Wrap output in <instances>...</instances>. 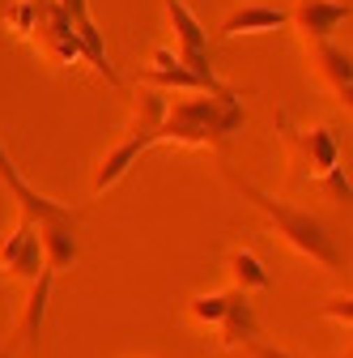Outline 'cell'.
I'll list each match as a JSON object with an SVG mask.
<instances>
[{
  "label": "cell",
  "instance_id": "obj_9",
  "mask_svg": "<svg viewBox=\"0 0 353 358\" xmlns=\"http://www.w3.org/2000/svg\"><path fill=\"white\" fill-rule=\"evenodd\" d=\"M306 64H311V73H315V77L332 90V94L349 107V99H353V56L328 38V43H311Z\"/></svg>",
  "mask_w": 353,
  "mask_h": 358
},
{
  "label": "cell",
  "instance_id": "obj_3",
  "mask_svg": "<svg viewBox=\"0 0 353 358\" xmlns=\"http://www.w3.org/2000/svg\"><path fill=\"white\" fill-rule=\"evenodd\" d=\"M166 5V17H170V30H174V60H179L192 77L204 81V90L217 99V103H239V94L213 73V56H209V30L200 26V17L188 9V0H162Z\"/></svg>",
  "mask_w": 353,
  "mask_h": 358
},
{
  "label": "cell",
  "instance_id": "obj_18",
  "mask_svg": "<svg viewBox=\"0 0 353 358\" xmlns=\"http://www.w3.org/2000/svg\"><path fill=\"white\" fill-rule=\"evenodd\" d=\"M226 307H230V290H217V294H196V299L188 303L192 320H196V324H204V329H217V324H222Z\"/></svg>",
  "mask_w": 353,
  "mask_h": 358
},
{
  "label": "cell",
  "instance_id": "obj_13",
  "mask_svg": "<svg viewBox=\"0 0 353 358\" xmlns=\"http://www.w3.org/2000/svg\"><path fill=\"white\" fill-rule=\"evenodd\" d=\"M290 26L285 9L277 5H239L222 17V26H217V34L222 38H234V34H269V30H281Z\"/></svg>",
  "mask_w": 353,
  "mask_h": 358
},
{
  "label": "cell",
  "instance_id": "obj_21",
  "mask_svg": "<svg viewBox=\"0 0 353 358\" xmlns=\"http://www.w3.org/2000/svg\"><path fill=\"white\" fill-rule=\"evenodd\" d=\"M324 179V192L332 196V201H349V192H353V184H349V175H345V166H332L328 175H320Z\"/></svg>",
  "mask_w": 353,
  "mask_h": 358
},
{
  "label": "cell",
  "instance_id": "obj_10",
  "mask_svg": "<svg viewBox=\"0 0 353 358\" xmlns=\"http://www.w3.org/2000/svg\"><path fill=\"white\" fill-rule=\"evenodd\" d=\"M38 231V248H43V264L52 268H73L81 260V248H77V222H34Z\"/></svg>",
  "mask_w": 353,
  "mask_h": 358
},
{
  "label": "cell",
  "instance_id": "obj_2",
  "mask_svg": "<svg viewBox=\"0 0 353 358\" xmlns=\"http://www.w3.org/2000/svg\"><path fill=\"white\" fill-rule=\"evenodd\" d=\"M247 120L243 103H217L213 94H179L166 107L153 145H222Z\"/></svg>",
  "mask_w": 353,
  "mask_h": 358
},
{
  "label": "cell",
  "instance_id": "obj_19",
  "mask_svg": "<svg viewBox=\"0 0 353 358\" xmlns=\"http://www.w3.org/2000/svg\"><path fill=\"white\" fill-rule=\"evenodd\" d=\"M38 17H43V0H13V5L5 9L9 30L22 34V38H30V34L38 30Z\"/></svg>",
  "mask_w": 353,
  "mask_h": 358
},
{
  "label": "cell",
  "instance_id": "obj_12",
  "mask_svg": "<svg viewBox=\"0 0 353 358\" xmlns=\"http://www.w3.org/2000/svg\"><path fill=\"white\" fill-rule=\"evenodd\" d=\"M166 107H170V99L162 94V90L141 85V90H137V103H132L128 137H132V141H141L145 150H153V137H158V128H162V120H166Z\"/></svg>",
  "mask_w": 353,
  "mask_h": 358
},
{
  "label": "cell",
  "instance_id": "obj_17",
  "mask_svg": "<svg viewBox=\"0 0 353 358\" xmlns=\"http://www.w3.org/2000/svg\"><path fill=\"white\" fill-rule=\"evenodd\" d=\"M226 268H230V278H234V290L239 294H251V290H269L273 286V273L264 268V260L247 248H234L226 256Z\"/></svg>",
  "mask_w": 353,
  "mask_h": 358
},
{
  "label": "cell",
  "instance_id": "obj_11",
  "mask_svg": "<svg viewBox=\"0 0 353 358\" xmlns=\"http://www.w3.org/2000/svg\"><path fill=\"white\" fill-rule=\"evenodd\" d=\"M141 85H153V90H162V94H166V90H174V94H209L204 81L192 77L179 60L170 56V48H158V52H153V64L145 69Z\"/></svg>",
  "mask_w": 353,
  "mask_h": 358
},
{
  "label": "cell",
  "instance_id": "obj_14",
  "mask_svg": "<svg viewBox=\"0 0 353 358\" xmlns=\"http://www.w3.org/2000/svg\"><path fill=\"white\" fill-rule=\"evenodd\" d=\"M222 345L226 350H247L251 341H260V320H255V307H251V294H239L230 290V307L222 316Z\"/></svg>",
  "mask_w": 353,
  "mask_h": 358
},
{
  "label": "cell",
  "instance_id": "obj_20",
  "mask_svg": "<svg viewBox=\"0 0 353 358\" xmlns=\"http://www.w3.org/2000/svg\"><path fill=\"white\" fill-rule=\"evenodd\" d=\"M315 316H324V320H336L340 329H349V324H353V294L345 290V294H332V299H324V303L315 307Z\"/></svg>",
  "mask_w": 353,
  "mask_h": 358
},
{
  "label": "cell",
  "instance_id": "obj_15",
  "mask_svg": "<svg viewBox=\"0 0 353 358\" xmlns=\"http://www.w3.org/2000/svg\"><path fill=\"white\" fill-rule=\"evenodd\" d=\"M298 150H302V166L311 175H328L332 166H340V141L328 124L315 128H302L298 132Z\"/></svg>",
  "mask_w": 353,
  "mask_h": 358
},
{
  "label": "cell",
  "instance_id": "obj_7",
  "mask_svg": "<svg viewBox=\"0 0 353 358\" xmlns=\"http://www.w3.org/2000/svg\"><path fill=\"white\" fill-rule=\"evenodd\" d=\"M56 5L64 9L73 34H77V43H81L85 64H90L98 77H107L111 85H119V73H115V64H111V56H107V38H103V30H98L94 17H90V0H56Z\"/></svg>",
  "mask_w": 353,
  "mask_h": 358
},
{
  "label": "cell",
  "instance_id": "obj_5",
  "mask_svg": "<svg viewBox=\"0 0 353 358\" xmlns=\"http://www.w3.org/2000/svg\"><path fill=\"white\" fill-rule=\"evenodd\" d=\"M43 248H38V231H34V222L30 217H22L17 213V222H13V231L0 239V273L5 278H13V282H34L38 273H43Z\"/></svg>",
  "mask_w": 353,
  "mask_h": 358
},
{
  "label": "cell",
  "instance_id": "obj_4",
  "mask_svg": "<svg viewBox=\"0 0 353 358\" xmlns=\"http://www.w3.org/2000/svg\"><path fill=\"white\" fill-rule=\"evenodd\" d=\"M52 286H56V273L52 268H43V273L30 282V294H26V307L22 316L0 350V358H34L38 350V337H43V324H47V303H52Z\"/></svg>",
  "mask_w": 353,
  "mask_h": 358
},
{
  "label": "cell",
  "instance_id": "obj_1",
  "mask_svg": "<svg viewBox=\"0 0 353 358\" xmlns=\"http://www.w3.org/2000/svg\"><path fill=\"white\" fill-rule=\"evenodd\" d=\"M230 175V184L273 222L277 227V235L298 252V256H306V260H315V264H324L328 273H340L345 268V252H340V243H336V235H332V227L320 217V213H311V209H298V205H290V201H281V196H273V192H264V188H255L247 175H239V171H226Z\"/></svg>",
  "mask_w": 353,
  "mask_h": 358
},
{
  "label": "cell",
  "instance_id": "obj_8",
  "mask_svg": "<svg viewBox=\"0 0 353 358\" xmlns=\"http://www.w3.org/2000/svg\"><path fill=\"white\" fill-rule=\"evenodd\" d=\"M349 13H353L349 0H294V9H285L290 26L306 43H328L332 30H340L349 22Z\"/></svg>",
  "mask_w": 353,
  "mask_h": 358
},
{
  "label": "cell",
  "instance_id": "obj_16",
  "mask_svg": "<svg viewBox=\"0 0 353 358\" xmlns=\"http://www.w3.org/2000/svg\"><path fill=\"white\" fill-rule=\"evenodd\" d=\"M145 154V145L141 141H132V137H123L119 145H111L107 154H103V162L94 166V179H90V192L94 196H103V192H111L115 184H119V179L132 171V162H137Z\"/></svg>",
  "mask_w": 353,
  "mask_h": 358
},
{
  "label": "cell",
  "instance_id": "obj_6",
  "mask_svg": "<svg viewBox=\"0 0 353 358\" xmlns=\"http://www.w3.org/2000/svg\"><path fill=\"white\" fill-rule=\"evenodd\" d=\"M0 179H5L9 196L17 201L22 217H30V222H77V209H68V205H60V201H52V196L34 192L26 179L17 175V166H13V158H9V150H5V141H0Z\"/></svg>",
  "mask_w": 353,
  "mask_h": 358
}]
</instances>
